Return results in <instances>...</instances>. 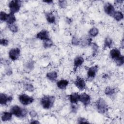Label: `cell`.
Segmentation results:
<instances>
[{
	"mask_svg": "<svg viewBox=\"0 0 124 124\" xmlns=\"http://www.w3.org/2000/svg\"><path fill=\"white\" fill-rule=\"evenodd\" d=\"M10 111L13 115L18 118H25L28 113V109L26 108H22L16 105L11 107Z\"/></svg>",
	"mask_w": 124,
	"mask_h": 124,
	"instance_id": "cell-1",
	"label": "cell"
},
{
	"mask_svg": "<svg viewBox=\"0 0 124 124\" xmlns=\"http://www.w3.org/2000/svg\"><path fill=\"white\" fill-rule=\"evenodd\" d=\"M55 101V97L54 96L46 95L41 98L40 104L44 109H49L53 106Z\"/></svg>",
	"mask_w": 124,
	"mask_h": 124,
	"instance_id": "cell-2",
	"label": "cell"
},
{
	"mask_svg": "<svg viewBox=\"0 0 124 124\" xmlns=\"http://www.w3.org/2000/svg\"><path fill=\"white\" fill-rule=\"evenodd\" d=\"M95 107L97 111L101 114H104L108 110V104L105 100L102 98H98L95 102Z\"/></svg>",
	"mask_w": 124,
	"mask_h": 124,
	"instance_id": "cell-3",
	"label": "cell"
},
{
	"mask_svg": "<svg viewBox=\"0 0 124 124\" xmlns=\"http://www.w3.org/2000/svg\"><path fill=\"white\" fill-rule=\"evenodd\" d=\"M22 5V1L19 0H11L8 3V7L10 13L13 14L18 13L21 8Z\"/></svg>",
	"mask_w": 124,
	"mask_h": 124,
	"instance_id": "cell-4",
	"label": "cell"
},
{
	"mask_svg": "<svg viewBox=\"0 0 124 124\" xmlns=\"http://www.w3.org/2000/svg\"><path fill=\"white\" fill-rule=\"evenodd\" d=\"M19 102L23 106H28L32 104L34 101L33 97L25 93L19 94L18 96Z\"/></svg>",
	"mask_w": 124,
	"mask_h": 124,
	"instance_id": "cell-5",
	"label": "cell"
},
{
	"mask_svg": "<svg viewBox=\"0 0 124 124\" xmlns=\"http://www.w3.org/2000/svg\"><path fill=\"white\" fill-rule=\"evenodd\" d=\"M21 53L20 49L18 47L11 48L8 52L9 58L12 61H16L20 57Z\"/></svg>",
	"mask_w": 124,
	"mask_h": 124,
	"instance_id": "cell-6",
	"label": "cell"
},
{
	"mask_svg": "<svg viewBox=\"0 0 124 124\" xmlns=\"http://www.w3.org/2000/svg\"><path fill=\"white\" fill-rule=\"evenodd\" d=\"M104 11L107 15L113 16L115 12V9L114 5L111 3L107 2L104 5Z\"/></svg>",
	"mask_w": 124,
	"mask_h": 124,
	"instance_id": "cell-7",
	"label": "cell"
},
{
	"mask_svg": "<svg viewBox=\"0 0 124 124\" xmlns=\"http://www.w3.org/2000/svg\"><path fill=\"white\" fill-rule=\"evenodd\" d=\"M75 86L80 91H83L86 88V84L84 79L80 77H77L74 81Z\"/></svg>",
	"mask_w": 124,
	"mask_h": 124,
	"instance_id": "cell-8",
	"label": "cell"
},
{
	"mask_svg": "<svg viewBox=\"0 0 124 124\" xmlns=\"http://www.w3.org/2000/svg\"><path fill=\"white\" fill-rule=\"evenodd\" d=\"M13 96L5 93L0 94V104L1 106H6L13 100Z\"/></svg>",
	"mask_w": 124,
	"mask_h": 124,
	"instance_id": "cell-9",
	"label": "cell"
},
{
	"mask_svg": "<svg viewBox=\"0 0 124 124\" xmlns=\"http://www.w3.org/2000/svg\"><path fill=\"white\" fill-rule=\"evenodd\" d=\"M98 66L97 65H94L89 68L87 72V78L89 79H92L95 78L98 72Z\"/></svg>",
	"mask_w": 124,
	"mask_h": 124,
	"instance_id": "cell-10",
	"label": "cell"
},
{
	"mask_svg": "<svg viewBox=\"0 0 124 124\" xmlns=\"http://www.w3.org/2000/svg\"><path fill=\"white\" fill-rule=\"evenodd\" d=\"M79 101L81 102L84 106H87L91 103V97L89 94L86 93H83L80 94Z\"/></svg>",
	"mask_w": 124,
	"mask_h": 124,
	"instance_id": "cell-11",
	"label": "cell"
},
{
	"mask_svg": "<svg viewBox=\"0 0 124 124\" xmlns=\"http://www.w3.org/2000/svg\"><path fill=\"white\" fill-rule=\"evenodd\" d=\"M36 37L39 40L45 41L46 40H47L50 38L49 32L46 30H45V29L42 30L36 34Z\"/></svg>",
	"mask_w": 124,
	"mask_h": 124,
	"instance_id": "cell-12",
	"label": "cell"
},
{
	"mask_svg": "<svg viewBox=\"0 0 124 124\" xmlns=\"http://www.w3.org/2000/svg\"><path fill=\"white\" fill-rule=\"evenodd\" d=\"M122 55L121 51L117 48H113L109 51L110 57L114 61L119 59Z\"/></svg>",
	"mask_w": 124,
	"mask_h": 124,
	"instance_id": "cell-13",
	"label": "cell"
},
{
	"mask_svg": "<svg viewBox=\"0 0 124 124\" xmlns=\"http://www.w3.org/2000/svg\"><path fill=\"white\" fill-rule=\"evenodd\" d=\"M80 94L77 92L72 93L68 95V99L71 104H77L79 101Z\"/></svg>",
	"mask_w": 124,
	"mask_h": 124,
	"instance_id": "cell-14",
	"label": "cell"
},
{
	"mask_svg": "<svg viewBox=\"0 0 124 124\" xmlns=\"http://www.w3.org/2000/svg\"><path fill=\"white\" fill-rule=\"evenodd\" d=\"M84 59L81 56H78L76 57L74 60V67L76 70L80 67L84 63Z\"/></svg>",
	"mask_w": 124,
	"mask_h": 124,
	"instance_id": "cell-15",
	"label": "cell"
},
{
	"mask_svg": "<svg viewBox=\"0 0 124 124\" xmlns=\"http://www.w3.org/2000/svg\"><path fill=\"white\" fill-rule=\"evenodd\" d=\"M45 17L46 21L49 24H54L56 22V18L55 14L53 12H50L46 13Z\"/></svg>",
	"mask_w": 124,
	"mask_h": 124,
	"instance_id": "cell-16",
	"label": "cell"
},
{
	"mask_svg": "<svg viewBox=\"0 0 124 124\" xmlns=\"http://www.w3.org/2000/svg\"><path fill=\"white\" fill-rule=\"evenodd\" d=\"M69 84V81L67 79H61L57 82V87L61 90H65Z\"/></svg>",
	"mask_w": 124,
	"mask_h": 124,
	"instance_id": "cell-17",
	"label": "cell"
},
{
	"mask_svg": "<svg viewBox=\"0 0 124 124\" xmlns=\"http://www.w3.org/2000/svg\"><path fill=\"white\" fill-rule=\"evenodd\" d=\"M35 66V62L32 60H30L27 62L24 65V69L27 72H29L32 70Z\"/></svg>",
	"mask_w": 124,
	"mask_h": 124,
	"instance_id": "cell-18",
	"label": "cell"
},
{
	"mask_svg": "<svg viewBox=\"0 0 124 124\" xmlns=\"http://www.w3.org/2000/svg\"><path fill=\"white\" fill-rule=\"evenodd\" d=\"M12 113L10 111H3L2 112L1 115V119L2 122H5L10 121L13 117Z\"/></svg>",
	"mask_w": 124,
	"mask_h": 124,
	"instance_id": "cell-19",
	"label": "cell"
},
{
	"mask_svg": "<svg viewBox=\"0 0 124 124\" xmlns=\"http://www.w3.org/2000/svg\"><path fill=\"white\" fill-rule=\"evenodd\" d=\"M46 77L49 80L54 82L57 79L58 73L55 71H50L46 74Z\"/></svg>",
	"mask_w": 124,
	"mask_h": 124,
	"instance_id": "cell-20",
	"label": "cell"
},
{
	"mask_svg": "<svg viewBox=\"0 0 124 124\" xmlns=\"http://www.w3.org/2000/svg\"><path fill=\"white\" fill-rule=\"evenodd\" d=\"M104 93L107 96L109 97H112L115 94L116 90L113 87L108 86L105 88L104 90Z\"/></svg>",
	"mask_w": 124,
	"mask_h": 124,
	"instance_id": "cell-21",
	"label": "cell"
},
{
	"mask_svg": "<svg viewBox=\"0 0 124 124\" xmlns=\"http://www.w3.org/2000/svg\"><path fill=\"white\" fill-rule=\"evenodd\" d=\"M113 45V41L111 38L109 36L106 37L104 41V47L110 48Z\"/></svg>",
	"mask_w": 124,
	"mask_h": 124,
	"instance_id": "cell-22",
	"label": "cell"
},
{
	"mask_svg": "<svg viewBox=\"0 0 124 124\" xmlns=\"http://www.w3.org/2000/svg\"><path fill=\"white\" fill-rule=\"evenodd\" d=\"M16 21V17L15 16V14L9 13L8 15L6 21L7 25L14 24Z\"/></svg>",
	"mask_w": 124,
	"mask_h": 124,
	"instance_id": "cell-23",
	"label": "cell"
},
{
	"mask_svg": "<svg viewBox=\"0 0 124 124\" xmlns=\"http://www.w3.org/2000/svg\"><path fill=\"white\" fill-rule=\"evenodd\" d=\"M113 17L117 21H120L124 18V14L120 11H115Z\"/></svg>",
	"mask_w": 124,
	"mask_h": 124,
	"instance_id": "cell-24",
	"label": "cell"
},
{
	"mask_svg": "<svg viewBox=\"0 0 124 124\" xmlns=\"http://www.w3.org/2000/svg\"><path fill=\"white\" fill-rule=\"evenodd\" d=\"M99 33V30L98 28L96 27H93L90 29L88 31V34L90 36L94 37L96 36Z\"/></svg>",
	"mask_w": 124,
	"mask_h": 124,
	"instance_id": "cell-25",
	"label": "cell"
},
{
	"mask_svg": "<svg viewBox=\"0 0 124 124\" xmlns=\"http://www.w3.org/2000/svg\"><path fill=\"white\" fill-rule=\"evenodd\" d=\"M53 45V42L52 41V40L50 38H49L47 40L43 41V46L45 48H50Z\"/></svg>",
	"mask_w": 124,
	"mask_h": 124,
	"instance_id": "cell-26",
	"label": "cell"
},
{
	"mask_svg": "<svg viewBox=\"0 0 124 124\" xmlns=\"http://www.w3.org/2000/svg\"><path fill=\"white\" fill-rule=\"evenodd\" d=\"M91 46H92V50H93V53H92L93 56H95L97 55V54L98 52L99 46H98V45L94 42H93H93Z\"/></svg>",
	"mask_w": 124,
	"mask_h": 124,
	"instance_id": "cell-27",
	"label": "cell"
},
{
	"mask_svg": "<svg viewBox=\"0 0 124 124\" xmlns=\"http://www.w3.org/2000/svg\"><path fill=\"white\" fill-rule=\"evenodd\" d=\"M8 28L9 30L13 33H16L18 31V27L15 23L8 25Z\"/></svg>",
	"mask_w": 124,
	"mask_h": 124,
	"instance_id": "cell-28",
	"label": "cell"
},
{
	"mask_svg": "<svg viewBox=\"0 0 124 124\" xmlns=\"http://www.w3.org/2000/svg\"><path fill=\"white\" fill-rule=\"evenodd\" d=\"M71 44L74 46H78L80 44V40L78 37L73 36L71 40Z\"/></svg>",
	"mask_w": 124,
	"mask_h": 124,
	"instance_id": "cell-29",
	"label": "cell"
},
{
	"mask_svg": "<svg viewBox=\"0 0 124 124\" xmlns=\"http://www.w3.org/2000/svg\"><path fill=\"white\" fill-rule=\"evenodd\" d=\"M116 64L118 66H122L124 63V57L123 55H122L119 59L114 61Z\"/></svg>",
	"mask_w": 124,
	"mask_h": 124,
	"instance_id": "cell-30",
	"label": "cell"
},
{
	"mask_svg": "<svg viewBox=\"0 0 124 124\" xmlns=\"http://www.w3.org/2000/svg\"><path fill=\"white\" fill-rule=\"evenodd\" d=\"M8 14H7L4 11H1L0 12V20L2 22H6Z\"/></svg>",
	"mask_w": 124,
	"mask_h": 124,
	"instance_id": "cell-31",
	"label": "cell"
},
{
	"mask_svg": "<svg viewBox=\"0 0 124 124\" xmlns=\"http://www.w3.org/2000/svg\"><path fill=\"white\" fill-rule=\"evenodd\" d=\"M25 89L26 91L29 92H32L34 90V87L33 85L31 83H27L25 85Z\"/></svg>",
	"mask_w": 124,
	"mask_h": 124,
	"instance_id": "cell-32",
	"label": "cell"
},
{
	"mask_svg": "<svg viewBox=\"0 0 124 124\" xmlns=\"http://www.w3.org/2000/svg\"><path fill=\"white\" fill-rule=\"evenodd\" d=\"M58 4L61 8H66L67 5V1L66 0H59L58 1Z\"/></svg>",
	"mask_w": 124,
	"mask_h": 124,
	"instance_id": "cell-33",
	"label": "cell"
},
{
	"mask_svg": "<svg viewBox=\"0 0 124 124\" xmlns=\"http://www.w3.org/2000/svg\"><path fill=\"white\" fill-rule=\"evenodd\" d=\"M9 44V40L6 38H1L0 39V45L3 46H6Z\"/></svg>",
	"mask_w": 124,
	"mask_h": 124,
	"instance_id": "cell-34",
	"label": "cell"
},
{
	"mask_svg": "<svg viewBox=\"0 0 124 124\" xmlns=\"http://www.w3.org/2000/svg\"><path fill=\"white\" fill-rule=\"evenodd\" d=\"M77 104H71V106H70V109L72 113H76L78 109V107L76 105Z\"/></svg>",
	"mask_w": 124,
	"mask_h": 124,
	"instance_id": "cell-35",
	"label": "cell"
},
{
	"mask_svg": "<svg viewBox=\"0 0 124 124\" xmlns=\"http://www.w3.org/2000/svg\"><path fill=\"white\" fill-rule=\"evenodd\" d=\"M78 124H86V123H89V122H88V120L85 118L79 117L78 119Z\"/></svg>",
	"mask_w": 124,
	"mask_h": 124,
	"instance_id": "cell-36",
	"label": "cell"
},
{
	"mask_svg": "<svg viewBox=\"0 0 124 124\" xmlns=\"http://www.w3.org/2000/svg\"><path fill=\"white\" fill-rule=\"evenodd\" d=\"M29 115L32 118H34L35 117H36L37 116V113L36 111L34 110H31L29 112Z\"/></svg>",
	"mask_w": 124,
	"mask_h": 124,
	"instance_id": "cell-37",
	"label": "cell"
},
{
	"mask_svg": "<svg viewBox=\"0 0 124 124\" xmlns=\"http://www.w3.org/2000/svg\"><path fill=\"white\" fill-rule=\"evenodd\" d=\"M5 73L7 75L10 76L12 74V69H11L10 67H8L5 70Z\"/></svg>",
	"mask_w": 124,
	"mask_h": 124,
	"instance_id": "cell-38",
	"label": "cell"
},
{
	"mask_svg": "<svg viewBox=\"0 0 124 124\" xmlns=\"http://www.w3.org/2000/svg\"><path fill=\"white\" fill-rule=\"evenodd\" d=\"M30 123H31V124H39L40 122L39 121H38L37 120H34V119H31V121L30 122Z\"/></svg>",
	"mask_w": 124,
	"mask_h": 124,
	"instance_id": "cell-39",
	"label": "cell"
},
{
	"mask_svg": "<svg viewBox=\"0 0 124 124\" xmlns=\"http://www.w3.org/2000/svg\"><path fill=\"white\" fill-rule=\"evenodd\" d=\"M124 2V0H115L114 1L115 4H122Z\"/></svg>",
	"mask_w": 124,
	"mask_h": 124,
	"instance_id": "cell-40",
	"label": "cell"
},
{
	"mask_svg": "<svg viewBox=\"0 0 124 124\" xmlns=\"http://www.w3.org/2000/svg\"><path fill=\"white\" fill-rule=\"evenodd\" d=\"M43 2H45L46 3H48V4H51V3H53V1L51 0H44V1H43Z\"/></svg>",
	"mask_w": 124,
	"mask_h": 124,
	"instance_id": "cell-41",
	"label": "cell"
},
{
	"mask_svg": "<svg viewBox=\"0 0 124 124\" xmlns=\"http://www.w3.org/2000/svg\"><path fill=\"white\" fill-rule=\"evenodd\" d=\"M121 44H122V47L123 48V46H124V40L122 39V42H121Z\"/></svg>",
	"mask_w": 124,
	"mask_h": 124,
	"instance_id": "cell-42",
	"label": "cell"
}]
</instances>
